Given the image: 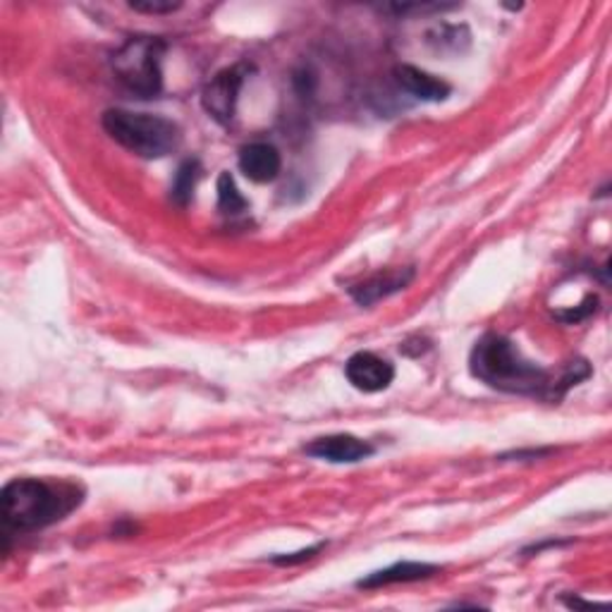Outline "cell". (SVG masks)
<instances>
[{
	"label": "cell",
	"instance_id": "1",
	"mask_svg": "<svg viewBox=\"0 0 612 612\" xmlns=\"http://www.w3.org/2000/svg\"><path fill=\"white\" fill-rule=\"evenodd\" d=\"M470 371L476 380L498 392L548 402L562 400L570 388L591 376V366L584 359H574L560 371V376L550 374L541 364L526 359L510 338L498 333H486L476 340L470 354Z\"/></svg>",
	"mask_w": 612,
	"mask_h": 612
},
{
	"label": "cell",
	"instance_id": "2",
	"mask_svg": "<svg viewBox=\"0 0 612 612\" xmlns=\"http://www.w3.org/2000/svg\"><path fill=\"white\" fill-rule=\"evenodd\" d=\"M5 534H32L63 522L84 502V488L75 482H46V478H12L3 494Z\"/></svg>",
	"mask_w": 612,
	"mask_h": 612
},
{
	"label": "cell",
	"instance_id": "3",
	"mask_svg": "<svg viewBox=\"0 0 612 612\" xmlns=\"http://www.w3.org/2000/svg\"><path fill=\"white\" fill-rule=\"evenodd\" d=\"M103 129L115 139L120 147L141 155V159H165L171 155L183 135L173 120L151 115V113H132L125 108H111L101 115Z\"/></svg>",
	"mask_w": 612,
	"mask_h": 612
},
{
	"label": "cell",
	"instance_id": "4",
	"mask_svg": "<svg viewBox=\"0 0 612 612\" xmlns=\"http://www.w3.org/2000/svg\"><path fill=\"white\" fill-rule=\"evenodd\" d=\"M165 51L167 43L159 36H132L111 60L115 79L137 99H155L163 91Z\"/></svg>",
	"mask_w": 612,
	"mask_h": 612
},
{
	"label": "cell",
	"instance_id": "5",
	"mask_svg": "<svg viewBox=\"0 0 612 612\" xmlns=\"http://www.w3.org/2000/svg\"><path fill=\"white\" fill-rule=\"evenodd\" d=\"M249 75V65L239 63L233 67L221 70L207 87L201 91V105L215 123L227 125L235 117V108H237V99L239 91L245 87V79Z\"/></svg>",
	"mask_w": 612,
	"mask_h": 612
},
{
	"label": "cell",
	"instance_id": "6",
	"mask_svg": "<svg viewBox=\"0 0 612 612\" xmlns=\"http://www.w3.org/2000/svg\"><path fill=\"white\" fill-rule=\"evenodd\" d=\"M345 376L359 392H383L392 386L395 366L374 352H357L345 364Z\"/></svg>",
	"mask_w": 612,
	"mask_h": 612
},
{
	"label": "cell",
	"instance_id": "7",
	"mask_svg": "<svg viewBox=\"0 0 612 612\" xmlns=\"http://www.w3.org/2000/svg\"><path fill=\"white\" fill-rule=\"evenodd\" d=\"M304 452L309 454V458L330 462V464H357V462L369 460L376 450L371 442L357 438L352 434H333V436L314 438L309 446H304Z\"/></svg>",
	"mask_w": 612,
	"mask_h": 612
},
{
	"label": "cell",
	"instance_id": "8",
	"mask_svg": "<svg viewBox=\"0 0 612 612\" xmlns=\"http://www.w3.org/2000/svg\"><path fill=\"white\" fill-rule=\"evenodd\" d=\"M239 171L245 173L247 179L257 185H268L283 171L280 151L268 141H251L247 147L239 149Z\"/></svg>",
	"mask_w": 612,
	"mask_h": 612
},
{
	"label": "cell",
	"instance_id": "9",
	"mask_svg": "<svg viewBox=\"0 0 612 612\" xmlns=\"http://www.w3.org/2000/svg\"><path fill=\"white\" fill-rule=\"evenodd\" d=\"M395 82L402 91H407L410 96L419 101H428V103H440L448 101L452 87L448 82H442L440 77L430 75V72L416 67V65H398L395 67Z\"/></svg>",
	"mask_w": 612,
	"mask_h": 612
},
{
	"label": "cell",
	"instance_id": "10",
	"mask_svg": "<svg viewBox=\"0 0 612 612\" xmlns=\"http://www.w3.org/2000/svg\"><path fill=\"white\" fill-rule=\"evenodd\" d=\"M442 567L440 565H430V562H412V560H402L395 562V565L371 572L366 574L364 579H359L357 586L364 591L371 589H383V586H392V584H412V582H422V579H430L440 574Z\"/></svg>",
	"mask_w": 612,
	"mask_h": 612
},
{
	"label": "cell",
	"instance_id": "11",
	"mask_svg": "<svg viewBox=\"0 0 612 612\" xmlns=\"http://www.w3.org/2000/svg\"><path fill=\"white\" fill-rule=\"evenodd\" d=\"M414 280V268H398V271H388V273H378L374 278H369L364 283H359L354 287H350V297L359 307H371L380 302L395 292L404 290L407 285Z\"/></svg>",
	"mask_w": 612,
	"mask_h": 612
},
{
	"label": "cell",
	"instance_id": "12",
	"mask_svg": "<svg viewBox=\"0 0 612 612\" xmlns=\"http://www.w3.org/2000/svg\"><path fill=\"white\" fill-rule=\"evenodd\" d=\"M199 177H201V165L197 159H187L183 165L177 167L173 187H171V199L177 203L179 209H185L191 201V197H195Z\"/></svg>",
	"mask_w": 612,
	"mask_h": 612
},
{
	"label": "cell",
	"instance_id": "13",
	"mask_svg": "<svg viewBox=\"0 0 612 612\" xmlns=\"http://www.w3.org/2000/svg\"><path fill=\"white\" fill-rule=\"evenodd\" d=\"M218 211L225 215H239L249 209V201L242 197V191L237 189L235 177L230 173H221L218 177Z\"/></svg>",
	"mask_w": 612,
	"mask_h": 612
},
{
	"label": "cell",
	"instance_id": "14",
	"mask_svg": "<svg viewBox=\"0 0 612 612\" xmlns=\"http://www.w3.org/2000/svg\"><path fill=\"white\" fill-rule=\"evenodd\" d=\"M598 309V297L596 295H586L584 302L574 309H562L555 311V319L565 323V326H577V323L586 321L589 316H594V311Z\"/></svg>",
	"mask_w": 612,
	"mask_h": 612
},
{
	"label": "cell",
	"instance_id": "15",
	"mask_svg": "<svg viewBox=\"0 0 612 612\" xmlns=\"http://www.w3.org/2000/svg\"><path fill=\"white\" fill-rule=\"evenodd\" d=\"M323 548H326V544H316V546H309V548L297 550V553L273 555L271 562H273V565H278V567H295V565H302V562H307L311 558H316Z\"/></svg>",
	"mask_w": 612,
	"mask_h": 612
},
{
	"label": "cell",
	"instance_id": "16",
	"mask_svg": "<svg viewBox=\"0 0 612 612\" xmlns=\"http://www.w3.org/2000/svg\"><path fill=\"white\" fill-rule=\"evenodd\" d=\"M129 8L135 12H147V15H171V12L183 8V3H173V0H132Z\"/></svg>",
	"mask_w": 612,
	"mask_h": 612
}]
</instances>
